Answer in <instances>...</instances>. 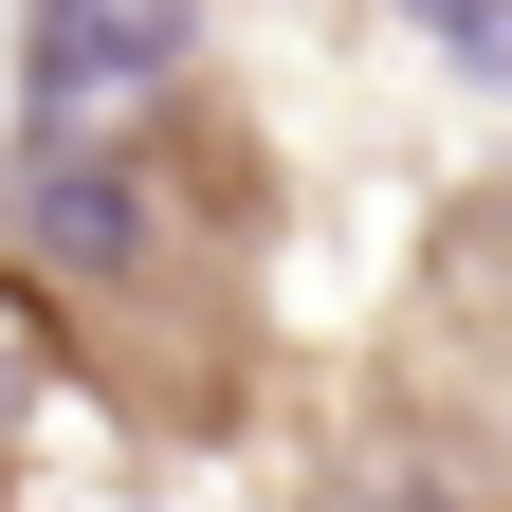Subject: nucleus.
Returning <instances> with one entry per match:
<instances>
[{
    "label": "nucleus",
    "mask_w": 512,
    "mask_h": 512,
    "mask_svg": "<svg viewBox=\"0 0 512 512\" xmlns=\"http://www.w3.org/2000/svg\"><path fill=\"white\" fill-rule=\"evenodd\" d=\"M0 238H19L37 293H147V256H165L147 147L128 128H19L0 147Z\"/></svg>",
    "instance_id": "obj_1"
},
{
    "label": "nucleus",
    "mask_w": 512,
    "mask_h": 512,
    "mask_svg": "<svg viewBox=\"0 0 512 512\" xmlns=\"http://www.w3.org/2000/svg\"><path fill=\"white\" fill-rule=\"evenodd\" d=\"M220 0H37L19 19V128H110L128 92H165L202 55Z\"/></svg>",
    "instance_id": "obj_2"
},
{
    "label": "nucleus",
    "mask_w": 512,
    "mask_h": 512,
    "mask_svg": "<svg viewBox=\"0 0 512 512\" xmlns=\"http://www.w3.org/2000/svg\"><path fill=\"white\" fill-rule=\"evenodd\" d=\"M384 19H403V37L439 55V74H476V92L512 110V0H384Z\"/></svg>",
    "instance_id": "obj_3"
},
{
    "label": "nucleus",
    "mask_w": 512,
    "mask_h": 512,
    "mask_svg": "<svg viewBox=\"0 0 512 512\" xmlns=\"http://www.w3.org/2000/svg\"><path fill=\"white\" fill-rule=\"evenodd\" d=\"M37 366H55V330H37V275H0V439L37 421Z\"/></svg>",
    "instance_id": "obj_4"
}]
</instances>
